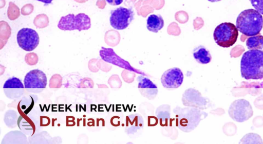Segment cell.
Listing matches in <instances>:
<instances>
[{
  "label": "cell",
  "mask_w": 263,
  "mask_h": 144,
  "mask_svg": "<svg viewBox=\"0 0 263 144\" xmlns=\"http://www.w3.org/2000/svg\"><path fill=\"white\" fill-rule=\"evenodd\" d=\"M242 77L247 80L263 78V51L250 49L242 55L240 61Z\"/></svg>",
  "instance_id": "6da1fadb"
},
{
  "label": "cell",
  "mask_w": 263,
  "mask_h": 144,
  "mask_svg": "<svg viewBox=\"0 0 263 144\" xmlns=\"http://www.w3.org/2000/svg\"><path fill=\"white\" fill-rule=\"evenodd\" d=\"M236 26L238 30L246 36L256 35L263 27L262 16L255 9L245 10L237 16Z\"/></svg>",
  "instance_id": "7a4b0ae2"
},
{
  "label": "cell",
  "mask_w": 263,
  "mask_h": 144,
  "mask_svg": "<svg viewBox=\"0 0 263 144\" xmlns=\"http://www.w3.org/2000/svg\"><path fill=\"white\" fill-rule=\"evenodd\" d=\"M174 113L176 114L177 126L185 132L193 130L201 120L202 116L207 115L205 113L195 107H176L174 110Z\"/></svg>",
  "instance_id": "3957f363"
},
{
  "label": "cell",
  "mask_w": 263,
  "mask_h": 144,
  "mask_svg": "<svg viewBox=\"0 0 263 144\" xmlns=\"http://www.w3.org/2000/svg\"><path fill=\"white\" fill-rule=\"evenodd\" d=\"M238 31L236 26L230 22H224L215 29L213 37L216 43L224 48L233 46L237 41Z\"/></svg>",
  "instance_id": "277c9868"
},
{
  "label": "cell",
  "mask_w": 263,
  "mask_h": 144,
  "mask_svg": "<svg viewBox=\"0 0 263 144\" xmlns=\"http://www.w3.org/2000/svg\"><path fill=\"white\" fill-rule=\"evenodd\" d=\"M58 27L64 31L86 30L91 27V21L88 15L84 13L68 14L61 17Z\"/></svg>",
  "instance_id": "5b68a950"
},
{
  "label": "cell",
  "mask_w": 263,
  "mask_h": 144,
  "mask_svg": "<svg viewBox=\"0 0 263 144\" xmlns=\"http://www.w3.org/2000/svg\"><path fill=\"white\" fill-rule=\"evenodd\" d=\"M24 84L27 92L39 93L46 87L47 84L46 75L41 70L37 69L31 70L25 75Z\"/></svg>",
  "instance_id": "8992f818"
},
{
  "label": "cell",
  "mask_w": 263,
  "mask_h": 144,
  "mask_svg": "<svg viewBox=\"0 0 263 144\" xmlns=\"http://www.w3.org/2000/svg\"><path fill=\"white\" fill-rule=\"evenodd\" d=\"M134 15L132 8L119 7L110 12V25L117 30L125 29L134 20Z\"/></svg>",
  "instance_id": "52a82bcc"
},
{
  "label": "cell",
  "mask_w": 263,
  "mask_h": 144,
  "mask_svg": "<svg viewBox=\"0 0 263 144\" xmlns=\"http://www.w3.org/2000/svg\"><path fill=\"white\" fill-rule=\"evenodd\" d=\"M228 113L234 121L242 122L248 120L253 114L252 106L248 101L240 99L233 101L230 105Z\"/></svg>",
  "instance_id": "ba28073f"
},
{
  "label": "cell",
  "mask_w": 263,
  "mask_h": 144,
  "mask_svg": "<svg viewBox=\"0 0 263 144\" xmlns=\"http://www.w3.org/2000/svg\"><path fill=\"white\" fill-rule=\"evenodd\" d=\"M16 40L18 46L23 50L31 51L39 45V35L34 29L23 28L17 33Z\"/></svg>",
  "instance_id": "9c48e42d"
},
{
  "label": "cell",
  "mask_w": 263,
  "mask_h": 144,
  "mask_svg": "<svg viewBox=\"0 0 263 144\" xmlns=\"http://www.w3.org/2000/svg\"><path fill=\"white\" fill-rule=\"evenodd\" d=\"M99 55L104 62L144 75L143 72L133 67L127 61L118 56L113 49L111 48L102 47L99 51Z\"/></svg>",
  "instance_id": "30bf717a"
},
{
  "label": "cell",
  "mask_w": 263,
  "mask_h": 144,
  "mask_svg": "<svg viewBox=\"0 0 263 144\" xmlns=\"http://www.w3.org/2000/svg\"><path fill=\"white\" fill-rule=\"evenodd\" d=\"M183 81V74L178 67H173L165 71L161 77V82L163 86L167 88H178Z\"/></svg>",
  "instance_id": "8fae6325"
},
{
  "label": "cell",
  "mask_w": 263,
  "mask_h": 144,
  "mask_svg": "<svg viewBox=\"0 0 263 144\" xmlns=\"http://www.w3.org/2000/svg\"><path fill=\"white\" fill-rule=\"evenodd\" d=\"M4 92L10 99L20 98L24 93V86L18 78L12 77L7 79L3 85Z\"/></svg>",
  "instance_id": "7c38bea8"
},
{
  "label": "cell",
  "mask_w": 263,
  "mask_h": 144,
  "mask_svg": "<svg viewBox=\"0 0 263 144\" xmlns=\"http://www.w3.org/2000/svg\"><path fill=\"white\" fill-rule=\"evenodd\" d=\"M138 81V88L142 96L151 100L155 98L158 94L157 86L148 78L139 76L137 78Z\"/></svg>",
  "instance_id": "4fadbf2b"
},
{
  "label": "cell",
  "mask_w": 263,
  "mask_h": 144,
  "mask_svg": "<svg viewBox=\"0 0 263 144\" xmlns=\"http://www.w3.org/2000/svg\"><path fill=\"white\" fill-rule=\"evenodd\" d=\"M193 55L198 63L202 64L210 63L212 59L210 51L202 45L195 48L193 51Z\"/></svg>",
  "instance_id": "5bb4252c"
},
{
  "label": "cell",
  "mask_w": 263,
  "mask_h": 144,
  "mask_svg": "<svg viewBox=\"0 0 263 144\" xmlns=\"http://www.w3.org/2000/svg\"><path fill=\"white\" fill-rule=\"evenodd\" d=\"M164 26V20L159 14H151L147 19V29L152 32L157 33Z\"/></svg>",
  "instance_id": "9a60e30c"
},
{
  "label": "cell",
  "mask_w": 263,
  "mask_h": 144,
  "mask_svg": "<svg viewBox=\"0 0 263 144\" xmlns=\"http://www.w3.org/2000/svg\"><path fill=\"white\" fill-rule=\"evenodd\" d=\"M246 46L249 49L263 51V36L258 35L249 38L246 41Z\"/></svg>",
  "instance_id": "2e32d148"
},
{
  "label": "cell",
  "mask_w": 263,
  "mask_h": 144,
  "mask_svg": "<svg viewBox=\"0 0 263 144\" xmlns=\"http://www.w3.org/2000/svg\"><path fill=\"white\" fill-rule=\"evenodd\" d=\"M62 85V77L58 74H54L49 80V87L51 88H59Z\"/></svg>",
  "instance_id": "e0dca14e"
},
{
  "label": "cell",
  "mask_w": 263,
  "mask_h": 144,
  "mask_svg": "<svg viewBox=\"0 0 263 144\" xmlns=\"http://www.w3.org/2000/svg\"><path fill=\"white\" fill-rule=\"evenodd\" d=\"M25 61L28 65L33 66L37 64L38 57L35 53H29L26 55Z\"/></svg>",
  "instance_id": "ac0fdd59"
},
{
  "label": "cell",
  "mask_w": 263,
  "mask_h": 144,
  "mask_svg": "<svg viewBox=\"0 0 263 144\" xmlns=\"http://www.w3.org/2000/svg\"><path fill=\"white\" fill-rule=\"evenodd\" d=\"M93 82L89 78H84L80 82L79 87L80 88H93Z\"/></svg>",
  "instance_id": "d6986e66"
},
{
  "label": "cell",
  "mask_w": 263,
  "mask_h": 144,
  "mask_svg": "<svg viewBox=\"0 0 263 144\" xmlns=\"http://www.w3.org/2000/svg\"><path fill=\"white\" fill-rule=\"evenodd\" d=\"M252 6L261 14H263V0H250Z\"/></svg>",
  "instance_id": "ffe728a7"
},
{
  "label": "cell",
  "mask_w": 263,
  "mask_h": 144,
  "mask_svg": "<svg viewBox=\"0 0 263 144\" xmlns=\"http://www.w3.org/2000/svg\"><path fill=\"white\" fill-rule=\"evenodd\" d=\"M96 60V59H95ZM95 60L92 59L91 60H90L88 63V68L93 73H96L99 70V68L97 66H94V64L96 62H95Z\"/></svg>",
  "instance_id": "44dd1931"
},
{
  "label": "cell",
  "mask_w": 263,
  "mask_h": 144,
  "mask_svg": "<svg viewBox=\"0 0 263 144\" xmlns=\"http://www.w3.org/2000/svg\"><path fill=\"white\" fill-rule=\"evenodd\" d=\"M106 1L111 5L117 6L120 5L123 0H106Z\"/></svg>",
  "instance_id": "7402d4cb"
},
{
  "label": "cell",
  "mask_w": 263,
  "mask_h": 144,
  "mask_svg": "<svg viewBox=\"0 0 263 144\" xmlns=\"http://www.w3.org/2000/svg\"><path fill=\"white\" fill-rule=\"evenodd\" d=\"M37 1L42 2L44 3L45 5H48L52 3L53 0H36Z\"/></svg>",
  "instance_id": "603a6c76"
},
{
  "label": "cell",
  "mask_w": 263,
  "mask_h": 144,
  "mask_svg": "<svg viewBox=\"0 0 263 144\" xmlns=\"http://www.w3.org/2000/svg\"><path fill=\"white\" fill-rule=\"evenodd\" d=\"M209 1V2H219L221 0H208Z\"/></svg>",
  "instance_id": "cb8c5ba5"
}]
</instances>
